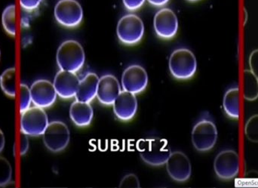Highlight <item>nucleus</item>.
I'll return each instance as SVG.
<instances>
[{
	"label": "nucleus",
	"instance_id": "f257e3e1",
	"mask_svg": "<svg viewBox=\"0 0 258 188\" xmlns=\"http://www.w3.org/2000/svg\"><path fill=\"white\" fill-rule=\"evenodd\" d=\"M137 148L143 161L151 166H163L171 154L168 142L159 138L140 140Z\"/></svg>",
	"mask_w": 258,
	"mask_h": 188
},
{
	"label": "nucleus",
	"instance_id": "f03ea898",
	"mask_svg": "<svg viewBox=\"0 0 258 188\" xmlns=\"http://www.w3.org/2000/svg\"><path fill=\"white\" fill-rule=\"evenodd\" d=\"M56 58L60 70L77 73L83 68L86 54L80 42L70 39L59 46Z\"/></svg>",
	"mask_w": 258,
	"mask_h": 188
},
{
	"label": "nucleus",
	"instance_id": "7ed1b4c3",
	"mask_svg": "<svg viewBox=\"0 0 258 188\" xmlns=\"http://www.w3.org/2000/svg\"><path fill=\"white\" fill-rule=\"evenodd\" d=\"M170 72L177 80H189L197 71V61L195 55L187 48H178L170 56Z\"/></svg>",
	"mask_w": 258,
	"mask_h": 188
},
{
	"label": "nucleus",
	"instance_id": "20e7f679",
	"mask_svg": "<svg viewBox=\"0 0 258 188\" xmlns=\"http://www.w3.org/2000/svg\"><path fill=\"white\" fill-rule=\"evenodd\" d=\"M192 143L199 152H208L213 149L218 142V129L215 122L209 118H203L194 127Z\"/></svg>",
	"mask_w": 258,
	"mask_h": 188
},
{
	"label": "nucleus",
	"instance_id": "39448f33",
	"mask_svg": "<svg viewBox=\"0 0 258 188\" xmlns=\"http://www.w3.org/2000/svg\"><path fill=\"white\" fill-rule=\"evenodd\" d=\"M48 123L47 113L42 107H30L21 113L20 125L23 134L31 137L42 136Z\"/></svg>",
	"mask_w": 258,
	"mask_h": 188
},
{
	"label": "nucleus",
	"instance_id": "423d86ee",
	"mask_svg": "<svg viewBox=\"0 0 258 188\" xmlns=\"http://www.w3.org/2000/svg\"><path fill=\"white\" fill-rule=\"evenodd\" d=\"M118 39L125 45H136L144 34V25L141 18L133 15H125L119 20L116 28Z\"/></svg>",
	"mask_w": 258,
	"mask_h": 188
},
{
	"label": "nucleus",
	"instance_id": "0eeeda50",
	"mask_svg": "<svg viewBox=\"0 0 258 188\" xmlns=\"http://www.w3.org/2000/svg\"><path fill=\"white\" fill-rule=\"evenodd\" d=\"M44 145L53 153L66 149L71 140V133L68 126L61 121L49 122L42 135Z\"/></svg>",
	"mask_w": 258,
	"mask_h": 188
},
{
	"label": "nucleus",
	"instance_id": "6e6552de",
	"mask_svg": "<svg viewBox=\"0 0 258 188\" xmlns=\"http://www.w3.org/2000/svg\"><path fill=\"white\" fill-rule=\"evenodd\" d=\"M215 175L222 181L234 179L239 172V156L234 150L221 151L214 161Z\"/></svg>",
	"mask_w": 258,
	"mask_h": 188
},
{
	"label": "nucleus",
	"instance_id": "1a4fd4ad",
	"mask_svg": "<svg viewBox=\"0 0 258 188\" xmlns=\"http://www.w3.org/2000/svg\"><path fill=\"white\" fill-rule=\"evenodd\" d=\"M54 18L63 27L74 28L81 24L83 10L77 0H60L54 7Z\"/></svg>",
	"mask_w": 258,
	"mask_h": 188
},
{
	"label": "nucleus",
	"instance_id": "9d476101",
	"mask_svg": "<svg viewBox=\"0 0 258 188\" xmlns=\"http://www.w3.org/2000/svg\"><path fill=\"white\" fill-rule=\"evenodd\" d=\"M165 165L168 175L174 181L185 182L190 178L192 174L190 160L181 151L171 153Z\"/></svg>",
	"mask_w": 258,
	"mask_h": 188
},
{
	"label": "nucleus",
	"instance_id": "9b49d317",
	"mask_svg": "<svg viewBox=\"0 0 258 188\" xmlns=\"http://www.w3.org/2000/svg\"><path fill=\"white\" fill-rule=\"evenodd\" d=\"M153 27L159 37L164 39H172L178 30V20L172 10L162 9L155 15Z\"/></svg>",
	"mask_w": 258,
	"mask_h": 188
},
{
	"label": "nucleus",
	"instance_id": "f8f14e48",
	"mask_svg": "<svg viewBox=\"0 0 258 188\" xmlns=\"http://www.w3.org/2000/svg\"><path fill=\"white\" fill-rule=\"evenodd\" d=\"M148 75L147 71L140 65H132L124 71L122 76V87L131 93H141L147 89Z\"/></svg>",
	"mask_w": 258,
	"mask_h": 188
},
{
	"label": "nucleus",
	"instance_id": "ddd939ff",
	"mask_svg": "<svg viewBox=\"0 0 258 188\" xmlns=\"http://www.w3.org/2000/svg\"><path fill=\"white\" fill-rule=\"evenodd\" d=\"M32 103L34 106L48 108L51 107L57 99V94L54 84L47 80H38L30 87Z\"/></svg>",
	"mask_w": 258,
	"mask_h": 188
},
{
	"label": "nucleus",
	"instance_id": "4468645a",
	"mask_svg": "<svg viewBox=\"0 0 258 188\" xmlns=\"http://www.w3.org/2000/svg\"><path fill=\"white\" fill-rule=\"evenodd\" d=\"M80 80L76 73L60 70L54 77V89L63 99H71L77 95Z\"/></svg>",
	"mask_w": 258,
	"mask_h": 188
},
{
	"label": "nucleus",
	"instance_id": "2eb2a0df",
	"mask_svg": "<svg viewBox=\"0 0 258 188\" xmlns=\"http://www.w3.org/2000/svg\"><path fill=\"white\" fill-rule=\"evenodd\" d=\"M121 92L120 83L114 76L107 74L99 79L96 97L103 105H113Z\"/></svg>",
	"mask_w": 258,
	"mask_h": 188
},
{
	"label": "nucleus",
	"instance_id": "dca6fc26",
	"mask_svg": "<svg viewBox=\"0 0 258 188\" xmlns=\"http://www.w3.org/2000/svg\"><path fill=\"white\" fill-rule=\"evenodd\" d=\"M115 116L122 121H129L134 118L138 110L136 95L122 91L113 104Z\"/></svg>",
	"mask_w": 258,
	"mask_h": 188
},
{
	"label": "nucleus",
	"instance_id": "f3484780",
	"mask_svg": "<svg viewBox=\"0 0 258 188\" xmlns=\"http://www.w3.org/2000/svg\"><path fill=\"white\" fill-rule=\"evenodd\" d=\"M99 77L95 73H89L80 80L77 89L76 100L83 102L90 103L97 96Z\"/></svg>",
	"mask_w": 258,
	"mask_h": 188
},
{
	"label": "nucleus",
	"instance_id": "a211bd4d",
	"mask_svg": "<svg viewBox=\"0 0 258 188\" xmlns=\"http://www.w3.org/2000/svg\"><path fill=\"white\" fill-rule=\"evenodd\" d=\"M70 116L74 124L79 127L90 125L93 119L94 110L90 103L76 100L70 108Z\"/></svg>",
	"mask_w": 258,
	"mask_h": 188
},
{
	"label": "nucleus",
	"instance_id": "6ab92c4d",
	"mask_svg": "<svg viewBox=\"0 0 258 188\" xmlns=\"http://www.w3.org/2000/svg\"><path fill=\"white\" fill-rule=\"evenodd\" d=\"M224 112L228 117L239 119L240 114L239 105V89L238 86L230 88L224 94L223 99Z\"/></svg>",
	"mask_w": 258,
	"mask_h": 188
},
{
	"label": "nucleus",
	"instance_id": "aec40b11",
	"mask_svg": "<svg viewBox=\"0 0 258 188\" xmlns=\"http://www.w3.org/2000/svg\"><path fill=\"white\" fill-rule=\"evenodd\" d=\"M243 96L248 101L258 98V79L250 70L244 71Z\"/></svg>",
	"mask_w": 258,
	"mask_h": 188
},
{
	"label": "nucleus",
	"instance_id": "412c9836",
	"mask_svg": "<svg viewBox=\"0 0 258 188\" xmlns=\"http://www.w3.org/2000/svg\"><path fill=\"white\" fill-rule=\"evenodd\" d=\"M0 87L3 92L11 98L16 95V69L10 68L3 71L0 76Z\"/></svg>",
	"mask_w": 258,
	"mask_h": 188
},
{
	"label": "nucleus",
	"instance_id": "4be33fe9",
	"mask_svg": "<svg viewBox=\"0 0 258 188\" xmlns=\"http://www.w3.org/2000/svg\"><path fill=\"white\" fill-rule=\"evenodd\" d=\"M2 24L6 33L11 36L16 35V6L9 5L3 10Z\"/></svg>",
	"mask_w": 258,
	"mask_h": 188
},
{
	"label": "nucleus",
	"instance_id": "5701e85b",
	"mask_svg": "<svg viewBox=\"0 0 258 188\" xmlns=\"http://www.w3.org/2000/svg\"><path fill=\"white\" fill-rule=\"evenodd\" d=\"M245 135L248 141L258 143V114H254L247 121L245 126Z\"/></svg>",
	"mask_w": 258,
	"mask_h": 188
},
{
	"label": "nucleus",
	"instance_id": "b1692460",
	"mask_svg": "<svg viewBox=\"0 0 258 188\" xmlns=\"http://www.w3.org/2000/svg\"><path fill=\"white\" fill-rule=\"evenodd\" d=\"M12 168L5 157H0V187H5L11 182Z\"/></svg>",
	"mask_w": 258,
	"mask_h": 188
},
{
	"label": "nucleus",
	"instance_id": "393cba45",
	"mask_svg": "<svg viewBox=\"0 0 258 188\" xmlns=\"http://www.w3.org/2000/svg\"><path fill=\"white\" fill-rule=\"evenodd\" d=\"M32 98L30 89L26 84L20 86V111L21 113L30 108L31 105Z\"/></svg>",
	"mask_w": 258,
	"mask_h": 188
},
{
	"label": "nucleus",
	"instance_id": "a878e982",
	"mask_svg": "<svg viewBox=\"0 0 258 188\" xmlns=\"http://www.w3.org/2000/svg\"><path fill=\"white\" fill-rule=\"evenodd\" d=\"M120 187H139L140 181L138 177L134 174H128L125 175L121 181Z\"/></svg>",
	"mask_w": 258,
	"mask_h": 188
},
{
	"label": "nucleus",
	"instance_id": "bb28decb",
	"mask_svg": "<svg viewBox=\"0 0 258 188\" xmlns=\"http://www.w3.org/2000/svg\"><path fill=\"white\" fill-rule=\"evenodd\" d=\"M42 0H19L20 6L24 10L31 12L38 9Z\"/></svg>",
	"mask_w": 258,
	"mask_h": 188
},
{
	"label": "nucleus",
	"instance_id": "cd10ccee",
	"mask_svg": "<svg viewBox=\"0 0 258 188\" xmlns=\"http://www.w3.org/2000/svg\"><path fill=\"white\" fill-rule=\"evenodd\" d=\"M250 71L258 79V48L254 50L249 56Z\"/></svg>",
	"mask_w": 258,
	"mask_h": 188
},
{
	"label": "nucleus",
	"instance_id": "c85d7f7f",
	"mask_svg": "<svg viewBox=\"0 0 258 188\" xmlns=\"http://www.w3.org/2000/svg\"><path fill=\"white\" fill-rule=\"evenodd\" d=\"M124 6L129 11H135L140 9L146 0H122Z\"/></svg>",
	"mask_w": 258,
	"mask_h": 188
},
{
	"label": "nucleus",
	"instance_id": "c756f323",
	"mask_svg": "<svg viewBox=\"0 0 258 188\" xmlns=\"http://www.w3.org/2000/svg\"><path fill=\"white\" fill-rule=\"evenodd\" d=\"M29 148H30V142H29L28 136L22 133L21 141H20V154L21 155L27 154Z\"/></svg>",
	"mask_w": 258,
	"mask_h": 188
},
{
	"label": "nucleus",
	"instance_id": "7c9ffc66",
	"mask_svg": "<svg viewBox=\"0 0 258 188\" xmlns=\"http://www.w3.org/2000/svg\"><path fill=\"white\" fill-rule=\"evenodd\" d=\"M150 4L153 6H158V7H161V6H165L167 3L169 2V0H147Z\"/></svg>",
	"mask_w": 258,
	"mask_h": 188
},
{
	"label": "nucleus",
	"instance_id": "2f4dec72",
	"mask_svg": "<svg viewBox=\"0 0 258 188\" xmlns=\"http://www.w3.org/2000/svg\"><path fill=\"white\" fill-rule=\"evenodd\" d=\"M5 144H6V139H5L4 134L0 130V153L4 149Z\"/></svg>",
	"mask_w": 258,
	"mask_h": 188
},
{
	"label": "nucleus",
	"instance_id": "473e14b6",
	"mask_svg": "<svg viewBox=\"0 0 258 188\" xmlns=\"http://www.w3.org/2000/svg\"><path fill=\"white\" fill-rule=\"evenodd\" d=\"M244 20H245L244 24H245L248 21V12H247L246 9H244Z\"/></svg>",
	"mask_w": 258,
	"mask_h": 188
},
{
	"label": "nucleus",
	"instance_id": "72a5a7b5",
	"mask_svg": "<svg viewBox=\"0 0 258 188\" xmlns=\"http://www.w3.org/2000/svg\"><path fill=\"white\" fill-rule=\"evenodd\" d=\"M189 1H190V2H197V1H199V0H189Z\"/></svg>",
	"mask_w": 258,
	"mask_h": 188
},
{
	"label": "nucleus",
	"instance_id": "f704fd0d",
	"mask_svg": "<svg viewBox=\"0 0 258 188\" xmlns=\"http://www.w3.org/2000/svg\"><path fill=\"white\" fill-rule=\"evenodd\" d=\"M0 57H1V51H0Z\"/></svg>",
	"mask_w": 258,
	"mask_h": 188
}]
</instances>
